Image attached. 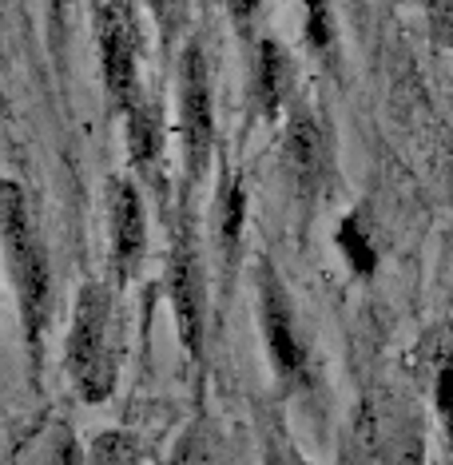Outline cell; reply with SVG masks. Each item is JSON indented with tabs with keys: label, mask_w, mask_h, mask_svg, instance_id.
<instances>
[{
	"label": "cell",
	"mask_w": 453,
	"mask_h": 465,
	"mask_svg": "<svg viewBox=\"0 0 453 465\" xmlns=\"http://www.w3.org/2000/svg\"><path fill=\"white\" fill-rule=\"evenodd\" d=\"M0 231H5V262H8V282L16 291L20 322H25V338L33 358L44 351V331L52 314V271L44 242L36 235L33 211H28V195L20 192V183L5 179L0 187Z\"/></svg>",
	"instance_id": "1"
},
{
	"label": "cell",
	"mask_w": 453,
	"mask_h": 465,
	"mask_svg": "<svg viewBox=\"0 0 453 465\" xmlns=\"http://www.w3.org/2000/svg\"><path fill=\"white\" fill-rule=\"evenodd\" d=\"M120 358H123V334H120V319H115L112 291L103 282H84L76 306H72V326L64 346L68 378L84 401L112 398L115 378H120Z\"/></svg>",
	"instance_id": "2"
},
{
	"label": "cell",
	"mask_w": 453,
	"mask_h": 465,
	"mask_svg": "<svg viewBox=\"0 0 453 465\" xmlns=\"http://www.w3.org/2000/svg\"><path fill=\"white\" fill-rule=\"evenodd\" d=\"M179 147H183L187 192L199 187L215 155V96H211V64L203 40H187L179 52Z\"/></svg>",
	"instance_id": "3"
},
{
	"label": "cell",
	"mask_w": 453,
	"mask_h": 465,
	"mask_svg": "<svg viewBox=\"0 0 453 465\" xmlns=\"http://www.w3.org/2000/svg\"><path fill=\"white\" fill-rule=\"evenodd\" d=\"M167 299H172L175 331L183 351L203 362L207 351V279H203V255H199L195 223L187 215L172 227V251H167Z\"/></svg>",
	"instance_id": "4"
},
{
	"label": "cell",
	"mask_w": 453,
	"mask_h": 465,
	"mask_svg": "<svg viewBox=\"0 0 453 465\" xmlns=\"http://www.w3.org/2000/svg\"><path fill=\"white\" fill-rule=\"evenodd\" d=\"M96 40H100V68L103 88L115 112L128 115L143 100L140 84V28H135L132 0H103L96 13Z\"/></svg>",
	"instance_id": "5"
},
{
	"label": "cell",
	"mask_w": 453,
	"mask_h": 465,
	"mask_svg": "<svg viewBox=\"0 0 453 465\" xmlns=\"http://www.w3.org/2000/svg\"><path fill=\"white\" fill-rule=\"evenodd\" d=\"M255 291H259V319H262L271 366H275L279 382H299L307 374V342L299 334L291 294L267 259H259V267H255Z\"/></svg>",
	"instance_id": "6"
},
{
	"label": "cell",
	"mask_w": 453,
	"mask_h": 465,
	"mask_svg": "<svg viewBox=\"0 0 453 465\" xmlns=\"http://www.w3.org/2000/svg\"><path fill=\"white\" fill-rule=\"evenodd\" d=\"M282 163H287V179L294 195L302 203H314L326 183V167H330V143H326V128L307 104L291 112L287 132H282Z\"/></svg>",
	"instance_id": "7"
},
{
	"label": "cell",
	"mask_w": 453,
	"mask_h": 465,
	"mask_svg": "<svg viewBox=\"0 0 453 465\" xmlns=\"http://www.w3.org/2000/svg\"><path fill=\"white\" fill-rule=\"evenodd\" d=\"M108 231H112V267L115 279L128 282L143 262L147 251V211L140 199V187L132 179L112 183V207H108Z\"/></svg>",
	"instance_id": "8"
},
{
	"label": "cell",
	"mask_w": 453,
	"mask_h": 465,
	"mask_svg": "<svg viewBox=\"0 0 453 465\" xmlns=\"http://www.w3.org/2000/svg\"><path fill=\"white\" fill-rule=\"evenodd\" d=\"M370 450L382 465H421L426 458V438H421V421L402 410H378L370 421Z\"/></svg>",
	"instance_id": "9"
},
{
	"label": "cell",
	"mask_w": 453,
	"mask_h": 465,
	"mask_svg": "<svg viewBox=\"0 0 453 465\" xmlns=\"http://www.w3.org/2000/svg\"><path fill=\"white\" fill-rule=\"evenodd\" d=\"M291 56L282 52L279 40H259L255 48V80H251V96L262 120H279L282 104L291 96Z\"/></svg>",
	"instance_id": "10"
},
{
	"label": "cell",
	"mask_w": 453,
	"mask_h": 465,
	"mask_svg": "<svg viewBox=\"0 0 453 465\" xmlns=\"http://www.w3.org/2000/svg\"><path fill=\"white\" fill-rule=\"evenodd\" d=\"M243 223H247V183L239 172H227L223 187H219V247H223L227 271H235V262H239Z\"/></svg>",
	"instance_id": "11"
},
{
	"label": "cell",
	"mask_w": 453,
	"mask_h": 465,
	"mask_svg": "<svg viewBox=\"0 0 453 465\" xmlns=\"http://www.w3.org/2000/svg\"><path fill=\"white\" fill-rule=\"evenodd\" d=\"M172 465H235V453H231L227 433L215 421H195L179 433Z\"/></svg>",
	"instance_id": "12"
},
{
	"label": "cell",
	"mask_w": 453,
	"mask_h": 465,
	"mask_svg": "<svg viewBox=\"0 0 453 465\" xmlns=\"http://www.w3.org/2000/svg\"><path fill=\"white\" fill-rule=\"evenodd\" d=\"M163 128H160V108L152 100H140L135 108L128 112V147H132V160L140 167H155L160 163V152H163Z\"/></svg>",
	"instance_id": "13"
},
{
	"label": "cell",
	"mask_w": 453,
	"mask_h": 465,
	"mask_svg": "<svg viewBox=\"0 0 453 465\" xmlns=\"http://www.w3.org/2000/svg\"><path fill=\"white\" fill-rule=\"evenodd\" d=\"M84 465H140V446H135L132 433L108 430V433H100V438L92 441Z\"/></svg>",
	"instance_id": "14"
},
{
	"label": "cell",
	"mask_w": 453,
	"mask_h": 465,
	"mask_svg": "<svg viewBox=\"0 0 453 465\" xmlns=\"http://www.w3.org/2000/svg\"><path fill=\"white\" fill-rule=\"evenodd\" d=\"M147 8H152V16H155L160 40L172 48L175 36L183 33V25H187V8H192V0H147Z\"/></svg>",
	"instance_id": "15"
},
{
	"label": "cell",
	"mask_w": 453,
	"mask_h": 465,
	"mask_svg": "<svg viewBox=\"0 0 453 465\" xmlns=\"http://www.w3.org/2000/svg\"><path fill=\"white\" fill-rule=\"evenodd\" d=\"M434 398H438V414H441V421H446V430L453 438V342H446V354H438Z\"/></svg>",
	"instance_id": "16"
},
{
	"label": "cell",
	"mask_w": 453,
	"mask_h": 465,
	"mask_svg": "<svg viewBox=\"0 0 453 465\" xmlns=\"http://www.w3.org/2000/svg\"><path fill=\"white\" fill-rule=\"evenodd\" d=\"M421 8H426L429 40L438 48H453V0H421Z\"/></svg>",
	"instance_id": "17"
},
{
	"label": "cell",
	"mask_w": 453,
	"mask_h": 465,
	"mask_svg": "<svg viewBox=\"0 0 453 465\" xmlns=\"http://www.w3.org/2000/svg\"><path fill=\"white\" fill-rule=\"evenodd\" d=\"M339 235H342V251H350L354 267L362 271V274H370L374 271V251H370V242H366L362 231H358V219H346Z\"/></svg>",
	"instance_id": "18"
},
{
	"label": "cell",
	"mask_w": 453,
	"mask_h": 465,
	"mask_svg": "<svg viewBox=\"0 0 453 465\" xmlns=\"http://www.w3.org/2000/svg\"><path fill=\"white\" fill-rule=\"evenodd\" d=\"M307 40L314 48H330V8L326 0H307Z\"/></svg>",
	"instance_id": "19"
},
{
	"label": "cell",
	"mask_w": 453,
	"mask_h": 465,
	"mask_svg": "<svg viewBox=\"0 0 453 465\" xmlns=\"http://www.w3.org/2000/svg\"><path fill=\"white\" fill-rule=\"evenodd\" d=\"M262 465H307V461L299 458V450H294L279 430H267V441H262Z\"/></svg>",
	"instance_id": "20"
},
{
	"label": "cell",
	"mask_w": 453,
	"mask_h": 465,
	"mask_svg": "<svg viewBox=\"0 0 453 465\" xmlns=\"http://www.w3.org/2000/svg\"><path fill=\"white\" fill-rule=\"evenodd\" d=\"M259 8H262V0H227L231 25H235V33L243 40H251V28H255V20H259Z\"/></svg>",
	"instance_id": "21"
},
{
	"label": "cell",
	"mask_w": 453,
	"mask_h": 465,
	"mask_svg": "<svg viewBox=\"0 0 453 465\" xmlns=\"http://www.w3.org/2000/svg\"><path fill=\"white\" fill-rule=\"evenodd\" d=\"M52 8H56V13H60V0H52Z\"/></svg>",
	"instance_id": "22"
}]
</instances>
